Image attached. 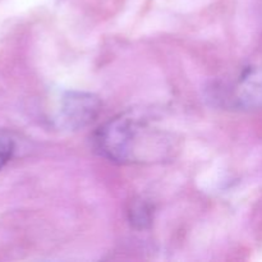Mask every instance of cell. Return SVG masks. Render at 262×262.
<instances>
[{"label":"cell","mask_w":262,"mask_h":262,"mask_svg":"<svg viewBox=\"0 0 262 262\" xmlns=\"http://www.w3.org/2000/svg\"><path fill=\"white\" fill-rule=\"evenodd\" d=\"M158 141L164 140L152 133L146 123L130 115L110 119L96 130L94 138L97 152L119 164L154 159L159 151H163V148H158Z\"/></svg>","instance_id":"1"},{"label":"cell","mask_w":262,"mask_h":262,"mask_svg":"<svg viewBox=\"0 0 262 262\" xmlns=\"http://www.w3.org/2000/svg\"><path fill=\"white\" fill-rule=\"evenodd\" d=\"M101 112V101L90 92H64L59 101L58 118L67 129H82L91 124Z\"/></svg>","instance_id":"2"},{"label":"cell","mask_w":262,"mask_h":262,"mask_svg":"<svg viewBox=\"0 0 262 262\" xmlns=\"http://www.w3.org/2000/svg\"><path fill=\"white\" fill-rule=\"evenodd\" d=\"M232 105L241 110L262 107V60L246 67L230 90Z\"/></svg>","instance_id":"3"},{"label":"cell","mask_w":262,"mask_h":262,"mask_svg":"<svg viewBox=\"0 0 262 262\" xmlns=\"http://www.w3.org/2000/svg\"><path fill=\"white\" fill-rule=\"evenodd\" d=\"M152 207L145 201H136L129 210L130 224L137 229L148 228L152 223L154 217Z\"/></svg>","instance_id":"4"},{"label":"cell","mask_w":262,"mask_h":262,"mask_svg":"<svg viewBox=\"0 0 262 262\" xmlns=\"http://www.w3.org/2000/svg\"><path fill=\"white\" fill-rule=\"evenodd\" d=\"M15 151V141L9 133L0 132V170L13 158Z\"/></svg>","instance_id":"5"}]
</instances>
